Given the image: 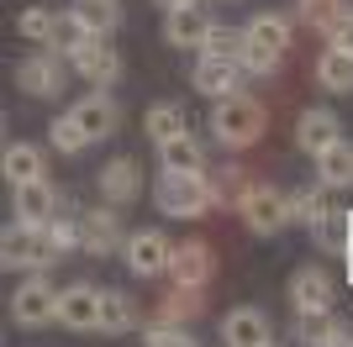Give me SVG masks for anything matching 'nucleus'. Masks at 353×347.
<instances>
[{
  "label": "nucleus",
  "instance_id": "f257e3e1",
  "mask_svg": "<svg viewBox=\"0 0 353 347\" xmlns=\"http://www.w3.org/2000/svg\"><path fill=\"white\" fill-rule=\"evenodd\" d=\"M264 127H269V111L253 101V95H227V101L211 105V137H216L227 153L253 147L264 137Z\"/></svg>",
  "mask_w": 353,
  "mask_h": 347
},
{
  "label": "nucleus",
  "instance_id": "f03ea898",
  "mask_svg": "<svg viewBox=\"0 0 353 347\" xmlns=\"http://www.w3.org/2000/svg\"><path fill=\"white\" fill-rule=\"evenodd\" d=\"M153 205H159V216L201 221L211 205H216V195H211L206 174H159V185H153Z\"/></svg>",
  "mask_w": 353,
  "mask_h": 347
},
{
  "label": "nucleus",
  "instance_id": "7ed1b4c3",
  "mask_svg": "<svg viewBox=\"0 0 353 347\" xmlns=\"http://www.w3.org/2000/svg\"><path fill=\"white\" fill-rule=\"evenodd\" d=\"M53 253H48L43 231L27 227V221H11V227L0 231V269H11V274H21V269H32V274H48L53 269Z\"/></svg>",
  "mask_w": 353,
  "mask_h": 347
},
{
  "label": "nucleus",
  "instance_id": "20e7f679",
  "mask_svg": "<svg viewBox=\"0 0 353 347\" xmlns=\"http://www.w3.org/2000/svg\"><path fill=\"white\" fill-rule=\"evenodd\" d=\"M11 321H16V326H27V332H37V326H53V321H59V289L48 284V274H27L21 284H16V295H11Z\"/></svg>",
  "mask_w": 353,
  "mask_h": 347
},
{
  "label": "nucleus",
  "instance_id": "39448f33",
  "mask_svg": "<svg viewBox=\"0 0 353 347\" xmlns=\"http://www.w3.org/2000/svg\"><path fill=\"white\" fill-rule=\"evenodd\" d=\"M69 69H74V63H63L53 48H37L32 58L16 63V90H27L32 101H48V95H59V90H63Z\"/></svg>",
  "mask_w": 353,
  "mask_h": 347
},
{
  "label": "nucleus",
  "instance_id": "423d86ee",
  "mask_svg": "<svg viewBox=\"0 0 353 347\" xmlns=\"http://www.w3.org/2000/svg\"><path fill=\"white\" fill-rule=\"evenodd\" d=\"M237 216H243V227L253 231V237H274V231L285 227V195L274 185H248L243 189V200H237Z\"/></svg>",
  "mask_w": 353,
  "mask_h": 347
},
{
  "label": "nucleus",
  "instance_id": "0eeeda50",
  "mask_svg": "<svg viewBox=\"0 0 353 347\" xmlns=\"http://www.w3.org/2000/svg\"><path fill=\"white\" fill-rule=\"evenodd\" d=\"M121 258H127V269H132L137 279H159V274H169V258H174V242H169L163 231L143 227V231H132V237H127V247H121Z\"/></svg>",
  "mask_w": 353,
  "mask_h": 347
},
{
  "label": "nucleus",
  "instance_id": "6e6552de",
  "mask_svg": "<svg viewBox=\"0 0 353 347\" xmlns=\"http://www.w3.org/2000/svg\"><path fill=\"white\" fill-rule=\"evenodd\" d=\"M211 274H216V247H211V242L190 237V242L174 247V258H169V279H174L179 289H206Z\"/></svg>",
  "mask_w": 353,
  "mask_h": 347
},
{
  "label": "nucleus",
  "instance_id": "1a4fd4ad",
  "mask_svg": "<svg viewBox=\"0 0 353 347\" xmlns=\"http://www.w3.org/2000/svg\"><path fill=\"white\" fill-rule=\"evenodd\" d=\"M221 342L227 347H269L274 342V326L259 305H232L227 316H221Z\"/></svg>",
  "mask_w": 353,
  "mask_h": 347
},
{
  "label": "nucleus",
  "instance_id": "9d476101",
  "mask_svg": "<svg viewBox=\"0 0 353 347\" xmlns=\"http://www.w3.org/2000/svg\"><path fill=\"white\" fill-rule=\"evenodd\" d=\"M59 321L69 332H101V289L85 284V279L59 289Z\"/></svg>",
  "mask_w": 353,
  "mask_h": 347
},
{
  "label": "nucleus",
  "instance_id": "9b49d317",
  "mask_svg": "<svg viewBox=\"0 0 353 347\" xmlns=\"http://www.w3.org/2000/svg\"><path fill=\"white\" fill-rule=\"evenodd\" d=\"M332 300H338V284H332V274L322 263H306V269L290 274V305L295 311H332Z\"/></svg>",
  "mask_w": 353,
  "mask_h": 347
},
{
  "label": "nucleus",
  "instance_id": "f8f14e48",
  "mask_svg": "<svg viewBox=\"0 0 353 347\" xmlns=\"http://www.w3.org/2000/svg\"><path fill=\"white\" fill-rule=\"evenodd\" d=\"M79 247H85L90 258H111L117 247H127V237H121V216L117 211H85L79 216Z\"/></svg>",
  "mask_w": 353,
  "mask_h": 347
},
{
  "label": "nucleus",
  "instance_id": "ddd939ff",
  "mask_svg": "<svg viewBox=\"0 0 353 347\" xmlns=\"http://www.w3.org/2000/svg\"><path fill=\"white\" fill-rule=\"evenodd\" d=\"M343 143V121L332 111H301V121H295V147L306 153V158H322L327 147H338Z\"/></svg>",
  "mask_w": 353,
  "mask_h": 347
},
{
  "label": "nucleus",
  "instance_id": "4468645a",
  "mask_svg": "<svg viewBox=\"0 0 353 347\" xmlns=\"http://www.w3.org/2000/svg\"><path fill=\"white\" fill-rule=\"evenodd\" d=\"M243 63L237 58H195V90L211 95V101H227V95H243Z\"/></svg>",
  "mask_w": 353,
  "mask_h": 347
},
{
  "label": "nucleus",
  "instance_id": "2eb2a0df",
  "mask_svg": "<svg viewBox=\"0 0 353 347\" xmlns=\"http://www.w3.org/2000/svg\"><path fill=\"white\" fill-rule=\"evenodd\" d=\"M69 63H74V74H85V79H90V85H95V90H111V85H117V79H121V53H117V48H111V43H105V37H95V43H85V48H79V53L69 58Z\"/></svg>",
  "mask_w": 353,
  "mask_h": 347
},
{
  "label": "nucleus",
  "instance_id": "dca6fc26",
  "mask_svg": "<svg viewBox=\"0 0 353 347\" xmlns=\"http://www.w3.org/2000/svg\"><path fill=\"white\" fill-rule=\"evenodd\" d=\"M295 342L301 347H353V332L332 311H295Z\"/></svg>",
  "mask_w": 353,
  "mask_h": 347
},
{
  "label": "nucleus",
  "instance_id": "f3484780",
  "mask_svg": "<svg viewBox=\"0 0 353 347\" xmlns=\"http://www.w3.org/2000/svg\"><path fill=\"white\" fill-rule=\"evenodd\" d=\"M74 121L85 127V137L90 143H105V137H117V127H121V105L105 95V90H95V95H85V101L74 105Z\"/></svg>",
  "mask_w": 353,
  "mask_h": 347
},
{
  "label": "nucleus",
  "instance_id": "a211bd4d",
  "mask_svg": "<svg viewBox=\"0 0 353 347\" xmlns=\"http://www.w3.org/2000/svg\"><path fill=\"white\" fill-rule=\"evenodd\" d=\"M95 185H101L105 205H132L137 195H143V163H137V158H111Z\"/></svg>",
  "mask_w": 353,
  "mask_h": 347
},
{
  "label": "nucleus",
  "instance_id": "6ab92c4d",
  "mask_svg": "<svg viewBox=\"0 0 353 347\" xmlns=\"http://www.w3.org/2000/svg\"><path fill=\"white\" fill-rule=\"evenodd\" d=\"M16 221H27V227L43 231L48 221L59 216V189H53V179H32V185H16Z\"/></svg>",
  "mask_w": 353,
  "mask_h": 347
},
{
  "label": "nucleus",
  "instance_id": "aec40b11",
  "mask_svg": "<svg viewBox=\"0 0 353 347\" xmlns=\"http://www.w3.org/2000/svg\"><path fill=\"white\" fill-rule=\"evenodd\" d=\"M211 32V11L206 6H179V11H163V43L169 48H201Z\"/></svg>",
  "mask_w": 353,
  "mask_h": 347
},
{
  "label": "nucleus",
  "instance_id": "412c9836",
  "mask_svg": "<svg viewBox=\"0 0 353 347\" xmlns=\"http://www.w3.org/2000/svg\"><path fill=\"white\" fill-rule=\"evenodd\" d=\"M159 169L163 174H206V147L195 143L190 132H179L159 147Z\"/></svg>",
  "mask_w": 353,
  "mask_h": 347
},
{
  "label": "nucleus",
  "instance_id": "4be33fe9",
  "mask_svg": "<svg viewBox=\"0 0 353 347\" xmlns=\"http://www.w3.org/2000/svg\"><path fill=\"white\" fill-rule=\"evenodd\" d=\"M0 174L16 185H32V179H48V163H43V147L37 143H11L6 147V158H0Z\"/></svg>",
  "mask_w": 353,
  "mask_h": 347
},
{
  "label": "nucleus",
  "instance_id": "5701e85b",
  "mask_svg": "<svg viewBox=\"0 0 353 347\" xmlns=\"http://www.w3.org/2000/svg\"><path fill=\"white\" fill-rule=\"evenodd\" d=\"M101 332L105 337L137 332V300L127 295V289H101Z\"/></svg>",
  "mask_w": 353,
  "mask_h": 347
},
{
  "label": "nucleus",
  "instance_id": "b1692460",
  "mask_svg": "<svg viewBox=\"0 0 353 347\" xmlns=\"http://www.w3.org/2000/svg\"><path fill=\"white\" fill-rule=\"evenodd\" d=\"M248 43L253 48H269V53H290V21L285 16H274V11H259V16H248Z\"/></svg>",
  "mask_w": 353,
  "mask_h": 347
},
{
  "label": "nucleus",
  "instance_id": "393cba45",
  "mask_svg": "<svg viewBox=\"0 0 353 347\" xmlns=\"http://www.w3.org/2000/svg\"><path fill=\"white\" fill-rule=\"evenodd\" d=\"M316 185H322V189H348L353 185V143H348V137L316 158Z\"/></svg>",
  "mask_w": 353,
  "mask_h": 347
},
{
  "label": "nucleus",
  "instance_id": "a878e982",
  "mask_svg": "<svg viewBox=\"0 0 353 347\" xmlns=\"http://www.w3.org/2000/svg\"><path fill=\"white\" fill-rule=\"evenodd\" d=\"M143 127H148V137H153V147H163L169 137H179V132H190V127H185V105H179V101H159V105H148Z\"/></svg>",
  "mask_w": 353,
  "mask_h": 347
},
{
  "label": "nucleus",
  "instance_id": "bb28decb",
  "mask_svg": "<svg viewBox=\"0 0 353 347\" xmlns=\"http://www.w3.org/2000/svg\"><path fill=\"white\" fill-rule=\"evenodd\" d=\"M316 79H322V90H332V95H353V53L327 48V53L316 58Z\"/></svg>",
  "mask_w": 353,
  "mask_h": 347
},
{
  "label": "nucleus",
  "instance_id": "cd10ccee",
  "mask_svg": "<svg viewBox=\"0 0 353 347\" xmlns=\"http://www.w3.org/2000/svg\"><path fill=\"white\" fill-rule=\"evenodd\" d=\"M69 11L79 16L95 37H111V32L121 27V0H74Z\"/></svg>",
  "mask_w": 353,
  "mask_h": 347
},
{
  "label": "nucleus",
  "instance_id": "c85d7f7f",
  "mask_svg": "<svg viewBox=\"0 0 353 347\" xmlns=\"http://www.w3.org/2000/svg\"><path fill=\"white\" fill-rule=\"evenodd\" d=\"M285 216L301 221V227H316V221L327 216V195H322V185H301V189H290V195H285Z\"/></svg>",
  "mask_w": 353,
  "mask_h": 347
},
{
  "label": "nucleus",
  "instance_id": "c756f323",
  "mask_svg": "<svg viewBox=\"0 0 353 347\" xmlns=\"http://www.w3.org/2000/svg\"><path fill=\"white\" fill-rule=\"evenodd\" d=\"M201 311H206L201 289H179V284H174V289L159 300V321H169V326H185V321H195Z\"/></svg>",
  "mask_w": 353,
  "mask_h": 347
},
{
  "label": "nucleus",
  "instance_id": "7c9ffc66",
  "mask_svg": "<svg viewBox=\"0 0 353 347\" xmlns=\"http://www.w3.org/2000/svg\"><path fill=\"white\" fill-rule=\"evenodd\" d=\"M16 32H21L27 43H37V48H53V43H59V16L43 11V6H32V11L16 16Z\"/></svg>",
  "mask_w": 353,
  "mask_h": 347
},
{
  "label": "nucleus",
  "instance_id": "2f4dec72",
  "mask_svg": "<svg viewBox=\"0 0 353 347\" xmlns=\"http://www.w3.org/2000/svg\"><path fill=\"white\" fill-rule=\"evenodd\" d=\"M243 43H248V32H243V27H227V21H211L206 43H201V58H243Z\"/></svg>",
  "mask_w": 353,
  "mask_h": 347
},
{
  "label": "nucleus",
  "instance_id": "473e14b6",
  "mask_svg": "<svg viewBox=\"0 0 353 347\" xmlns=\"http://www.w3.org/2000/svg\"><path fill=\"white\" fill-rule=\"evenodd\" d=\"M48 143L59 147L63 158H79V153L90 147V137H85V127H79L74 116H53V127H48Z\"/></svg>",
  "mask_w": 353,
  "mask_h": 347
},
{
  "label": "nucleus",
  "instance_id": "72a5a7b5",
  "mask_svg": "<svg viewBox=\"0 0 353 347\" xmlns=\"http://www.w3.org/2000/svg\"><path fill=\"white\" fill-rule=\"evenodd\" d=\"M295 6H301V21H306V27H316V32H327V37H332V27L348 16V6H343V0H295Z\"/></svg>",
  "mask_w": 353,
  "mask_h": 347
},
{
  "label": "nucleus",
  "instance_id": "f704fd0d",
  "mask_svg": "<svg viewBox=\"0 0 353 347\" xmlns=\"http://www.w3.org/2000/svg\"><path fill=\"white\" fill-rule=\"evenodd\" d=\"M206 185H211V195H216V205H232V200H243V189H248L253 179L237 169V163H227V169L206 174Z\"/></svg>",
  "mask_w": 353,
  "mask_h": 347
},
{
  "label": "nucleus",
  "instance_id": "c9c22d12",
  "mask_svg": "<svg viewBox=\"0 0 353 347\" xmlns=\"http://www.w3.org/2000/svg\"><path fill=\"white\" fill-rule=\"evenodd\" d=\"M43 242H48V253H53V258H69L74 247H79V221L53 216V221L43 227Z\"/></svg>",
  "mask_w": 353,
  "mask_h": 347
},
{
  "label": "nucleus",
  "instance_id": "e433bc0d",
  "mask_svg": "<svg viewBox=\"0 0 353 347\" xmlns=\"http://www.w3.org/2000/svg\"><path fill=\"white\" fill-rule=\"evenodd\" d=\"M85 43H95V32H90V27H85V21H79L74 11H63V16H59V43H53V53L63 48V53L74 58V53H79Z\"/></svg>",
  "mask_w": 353,
  "mask_h": 347
},
{
  "label": "nucleus",
  "instance_id": "4c0bfd02",
  "mask_svg": "<svg viewBox=\"0 0 353 347\" xmlns=\"http://www.w3.org/2000/svg\"><path fill=\"white\" fill-rule=\"evenodd\" d=\"M237 63H243V74H274L285 63L280 53H269V48H253V43H243V58H237Z\"/></svg>",
  "mask_w": 353,
  "mask_h": 347
},
{
  "label": "nucleus",
  "instance_id": "58836bf2",
  "mask_svg": "<svg viewBox=\"0 0 353 347\" xmlns=\"http://www.w3.org/2000/svg\"><path fill=\"white\" fill-rule=\"evenodd\" d=\"M332 48H343V53H353V11L343 16L338 27H332Z\"/></svg>",
  "mask_w": 353,
  "mask_h": 347
},
{
  "label": "nucleus",
  "instance_id": "ea45409f",
  "mask_svg": "<svg viewBox=\"0 0 353 347\" xmlns=\"http://www.w3.org/2000/svg\"><path fill=\"white\" fill-rule=\"evenodd\" d=\"M343 258H348V279H353V211H348V242H343Z\"/></svg>",
  "mask_w": 353,
  "mask_h": 347
},
{
  "label": "nucleus",
  "instance_id": "a19ab883",
  "mask_svg": "<svg viewBox=\"0 0 353 347\" xmlns=\"http://www.w3.org/2000/svg\"><path fill=\"white\" fill-rule=\"evenodd\" d=\"M163 11H179V6H201V0H159Z\"/></svg>",
  "mask_w": 353,
  "mask_h": 347
},
{
  "label": "nucleus",
  "instance_id": "79ce46f5",
  "mask_svg": "<svg viewBox=\"0 0 353 347\" xmlns=\"http://www.w3.org/2000/svg\"><path fill=\"white\" fill-rule=\"evenodd\" d=\"M169 347H201V342H195V337L185 332V337H179V342H169Z\"/></svg>",
  "mask_w": 353,
  "mask_h": 347
},
{
  "label": "nucleus",
  "instance_id": "37998d69",
  "mask_svg": "<svg viewBox=\"0 0 353 347\" xmlns=\"http://www.w3.org/2000/svg\"><path fill=\"white\" fill-rule=\"evenodd\" d=\"M269 347H280V342H269Z\"/></svg>",
  "mask_w": 353,
  "mask_h": 347
}]
</instances>
